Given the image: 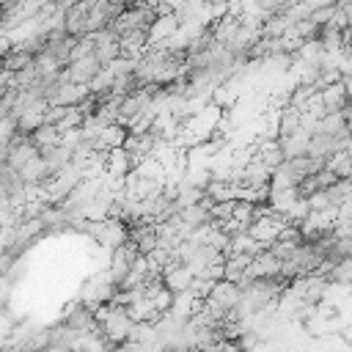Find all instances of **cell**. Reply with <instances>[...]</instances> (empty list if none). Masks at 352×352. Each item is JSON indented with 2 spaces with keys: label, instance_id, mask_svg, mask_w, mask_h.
I'll return each instance as SVG.
<instances>
[{
  "label": "cell",
  "instance_id": "cell-10",
  "mask_svg": "<svg viewBox=\"0 0 352 352\" xmlns=\"http://www.w3.org/2000/svg\"><path fill=\"white\" fill-rule=\"evenodd\" d=\"M319 99H322V107H324L327 113H341V110L349 104L344 82H333V85L322 88V91H319Z\"/></svg>",
  "mask_w": 352,
  "mask_h": 352
},
{
  "label": "cell",
  "instance_id": "cell-4",
  "mask_svg": "<svg viewBox=\"0 0 352 352\" xmlns=\"http://www.w3.org/2000/svg\"><path fill=\"white\" fill-rule=\"evenodd\" d=\"M102 69H104V66L96 60V55H88V58H82V60L69 63V66L63 69V74H66V80L74 82V85H91L94 77H96Z\"/></svg>",
  "mask_w": 352,
  "mask_h": 352
},
{
  "label": "cell",
  "instance_id": "cell-1",
  "mask_svg": "<svg viewBox=\"0 0 352 352\" xmlns=\"http://www.w3.org/2000/svg\"><path fill=\"white\" fill-rule=\"evenodd\" d=\"M283 228H286V220L280 217V214H272V212H267V214H258L253 223H250V228H248V234L258 242V245H264L267 250L275 245V239L283 234Z\"/></svg>",
  "mask_w": 352,
  "mask_h": 352
},
{
  "label": "cell",
  "instance_id": "cell-8",
  "mask_svg": "<svg viewBox=\"0 0 352 352\" xmlns=\"http://www.w3.org/2000/svg\"><path fill=\"white\" fill-rule=\"evenodd\" d=\"M129 173H132V160H129V154H126L124 148L107 151V157H104V176L124 182Z\"/></svg>",
  "mask_w": 352,
  "mask_h": 352
},
{
  "label": "cell",
  "instance_id": "cell-3",
  "mask_svg": "<svg viewBox=\"0 0 352 352\" xmlns=\"http://www.w3.org/2000/svg\"><path fill=\"white\" fill-rule=\"evenodd\" d=\"M192 280H195V275L190 272V267L182 264V261H176V258H170V264L162 270V286L168 292H173V294L187 292L192 286Z\"/></svg>",
  "mask_w": 352,
  "mask_h": 352
},
{
  "label": "cell",
  "instance_id": "cell-7",
  "mask_svg": "<svg viewBox=\"0 0 352 352\" xmlns=\"http://www.w3.org/2000/svg\"><path fill=\"white\" fill-rule=\"evenodd\" d=\"M280 143V151H283V160H300V157H308V146H311V132H305L302 126L289 135V138H278Z\"/></svg>",
  "mask_w": 352,
  "mask_h": 352
},
{
  "label": "cell",
  "instance_id": "cell-2",
  "mask_svg": "<svg viewBox=\"0 0 352 352\" xmlns=\"http://www.w3.org/2000/svg\"><path fill=\"white\" fill-rule=\"evenodd\" d=\"M91 41H94V55H96V60H99L102 66H110L113 60H118V58H121L118 36H116L110 28H107V30L94 33V36H91Z\"/></svg>",
  "mask_w": 352,
  "mask_h": 352
},
{
  "label": "cell",
  "instance_id": "cell-12",
  "mask_svg": "<svg viewBox=\"0 0 352 352\" xmlns=\"http://www.w3.org/2000/svg\"><path fill=\"white\" fill-rule=\"evenodd\" d=\"M349 179H352V176H349Z\"/></svg>",
  "mask_w": 352,
  "mask_h": 352
},
{
  "label": "cell",
  "instance_id": "cell-6",
  "mask_svg": "<svg viewBox=\"0 0 352 352\" xmlns=\"http://www.w3.org/2000/svg\"><path fill=\"white\" fill-rule=\"evenodd\" d=\"M182 28V19H179V14H165V16H157L154 22H151V28H148V47H157V44H162V41H168L176 30Z\"/></svg>",
  "mask_w": 352,
  "mask_h": 352
},
{
  "label": "cell",
  "instance_id": "cell-11",
  "mask_svg": "<svg viewBox=\"0 0 352 352\" xmlns=\"http://www.w3.org/2000/svg\"><path fill=\"white\" fill-rule=\"evenodd\" d=\"M72 157H74V151L63 148L60 143H58V146H52V148H44V151H41V160L47 162L50 176H55V173H60L63 168H69V165H72Z\"/></svg>",
  "mask_w": 352,
  "mask_h": 352
},
{
  "label": "cell",
  "instance_id": "cell-5",
  "mask_svg": "<svg viewBox=\"0 0 352 352\" xmlns=\"http://www.w3.org/2000/svg\"><path fill=\"white\" fill-rule=\"evenodd\" d=\"M250 280H267V278H280V258H275L270 250H261L258 256H253V264L248 267Z\"/></svg>",
  "mask_w": 352,
  "mask_h": 352
},
{
  "label": "cell",
  "instance_id": "cell-9",
  "mask_svg": "<svg viewBox=\"0 0 352 352\" xmlns=\"http://www.w3.org/2000/svg\"><path fill=\"white\" fill-rule=\"evenodd\" d=\"M36 157H41V151L36 148V143L30 140V138H16L14 140V146H11V154H8V165L14 168V170H22L30 160H36Z\"/></svg>",
  "mask_w": 352,
  "mask_h": 352
}]
</instances>
